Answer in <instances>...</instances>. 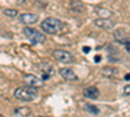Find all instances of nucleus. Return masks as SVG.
<instances>
[{
  "label": "nucleus",
  "mask_w": 130,
  "mask_h": 117,
  "mask_svg": "<svg viewBox=\"0 0 130 117\" xmlns=\"http://www.w3.org/2000/svg\"><path fill=\"white\" fill-rule=\"evenodd\" d=\"M62 27H64L62 22L59 18H55V17H48L42 22V30L51 35L59 34L60 31H62Z\"/></svg>",
  "instance_id": "1"
},
{
  "label": "nucleus",
  "mask_w": 130,
  "mask_h": 117,
  "mask_svg": "<svg viewBox=\"0 0 130 117\" xmlns=\"http://www.w3.org/2000/svg\"><path fill=\"white\" fill-rule=\"evenodd\" d=\"M14 96L22 102H31L38 96V91L35 87H30V86H21L16 89L14 91Z\"/></svg>",
  "instance_id": "2"
},
{
  "label": "nucleus",
  "mask_w": 130,
  "mask_h": 117,
  "mask_svg": "<svg viewBox=\"0 0 130 117\" xmlns=\"http://www.w3.org/2000/svg\"><path fill=\"white\" fill-rule=\"evenodd\" d=\"M24 34L32 44H40V43H44V40H46V37L40 31L35 30L34 27H25Z\"/></svg>",
  "instance_id": "3"
},
{
  "label": "nucleus",
  "mask_w": 130,
  "mask_h": 117,
  "mask_svg": "<svg viewBox=\"0 0 130 117\" xmlns=\"http://www.w3.org/2000/svg\"><path fill=\"white\" fill-rule=\"evenodd\" d=\"M52 56H53V59H56L57 61L65 62V64L73 62V60H74V56L70 54V52L64 51V49H55L52 52Z\"/></svg>",
  "instance_id": "4"
},
{
  "label": "nucleus",
  "mask_w": 130,
  "mask_h": 117,
  "mask_svg": "<svg viewBox=\"0 0 130 117\" xmlns=\"http://www.w3.org/2000/svg\"><path fill=\"white\" fill-rule=\"evenodd\" d=\"M94 25L103 30H112L115 27V22L111 21L109 18H96L94 21Z\"/></svg>",
  "instance_id": "5"
},
{
  "label": "nucleus",
  "mask_w": 130,
  "mask_h": 117,
  "mask_svg": "<svg viewBox=\"0 0 130 117\" xmlns=\"http://www.w3.org/2000/svg\"><path fill=\"white\" fill-rule=\"evenodd\" d=\"M24 81L26 82L27 86H30V87H35V89L40 87L42 85H43V79L38 78L37 76H34V74H25Z\"/></svg>",
  "instance_id": "6"
},
{
  "label": "nucleus",
  "mask_w": 130,
  "mask_h": 117,
  "mask_svg": "<svg viewBox=\"0 0 130 117\" xmlns=\"http://www.w3.org/2000/svg\"><path fill=\"white\" fill-rule=\"evenodd\" d=\"M18 18H20V22L24 25H34L39 21V17L34 13H22Z\"/></svg>",
  "instance_id": "7"
},
{
  "label": "nucleus",
  "mask_w": 130,
  "mask_h": 117,
  "mask_svg": "<svg viewBox=\"0 0 130 117\" xmlns=\"http://www.w3.org/2000/svg\"><path fill=\"white\" fill-rule=\"evenodd\" d=\"M42 72V79H48L51 76H53V66L48 62H43L39 65Z\"/></svg>",
  "instance_id": "8"
},
{
  "label": "nucleus",
  "mask_w": 130,
  "mask_h": 117,
  "mask_svg": "<svg viewBox=\"0 0 130 117\" xmlns=\"http://www.w3.org/2000/svg\"><path fill=\"white\" fill-rule=\"evenodd\" d=\"M60 74L62 76L64 79H68V81H78V76L75 74L72 69L69 68H62L60 69Z\"/></svg>",
  "instance_id": "9"
},
{
  "label": "nucleus",
  "mask_w": 130,
  "mask_h": 117,
  "mask_svg": "<svg viewBox=\"0 0 130 117\" xmlns=\"http://www.w3.org/2000/svg\"><path fill=\"white\" fill-rule=\"evenodd\" d=\"M99 90H98L96 87H87L83 90V96L87 98V99H91V100H95L99 98Z\"/></svg>",
  "instance_id": "10"
},
{
  "label": "nucleus",
  "mask_w": 130,
  "mask_h": 117,
  "mask_svg": "<svg viewBox=\"0 0 130 117\" xmlns=\"http://www.w3.org/2000/svg\"><path fill=\"white\" fill-rule=\"evenodd\" d=\"M14 114L18 116V117H26V116L30 114V109L26 108V107H24V108H16Z\"/></svg>",
  "instance_id": "11"
},
{
  "label": "nucleus",
  "mask_w": 130,
  "mask_h": 117,
  "mask_svg": "<svg viewBox=\"0 0 130 117\" xmlns=\"http://www.w3.org/2000/svg\"><path fill=\"white\" fill-rule=\"evenodd\" d=\"M96 12H98V14H99L100 18H108L109 16H112V12H111V10L103 9V8H98V9H96Z\"/></svg>",
  "instance_id": "12"
},
{
  "label": "nucleus",
  "mask_w": 130,
  "mask_h": 117,
  "mask_svg": "<svg viewBox=\"0 0 130 117\" xmlns=\"http://www.w3.org/2000/svg\"><path fill=\"white\" fill-rule=\"evenodd\" d=\"M116 73H117V70L113 69V68H105L103 70V76L104 77H108V78H112L113 76H116Z\"/></svg>",
  "instance_id": "13"
},
{
  "label": "nucleus",
  "mask_w": 130,
  "mask_h": 117,
  "mask_svg": "<svg viewBox=\"0 0 130 117\" xmlns=\"http://www.w3.org/2000/svg\"><path fill=\"white\" fill-rule=\"evenodd\" d=\"M83 107H85V109H87L90 113H94V114L99 113V109H98V107H95V105H92V104H90V103L83 104Z\"/></svg>",
  "instance_id": "14"
},
{
  "label": "nucleus",
  "mask_w": 130,
  "mask_h": 117,
  "mask_svg": "<svg viewBox=\"0 0 130 117\" xmlns=\"http://www.w3.org/2000/svg\"><path fill=\"white\" fill-rule=\"evenodd\" d=\"M4 14L8 17H17L18 12L16 9H4Z\"/></svg>",
  "instance_id": "15"
},
{
  "label": "nucleus",
  "mask_w": 130,
  "mask_h": 117,
  "mask_svg": "<svg viewBox=\"0 0 130 117\" xmlns=\"http://www.w3.org/2000/svg\"><path fill=\"white\" fill-rule=\"evenodd\" d=\"M124 95H125V96H129V95H130V85L125 86V89H124Z\"/></svg>",
  "instance_id": "16"
},
{
  "label": "nucleus",
  "mask_w": 130,
  "mask_h": 117,
  "mask_svg": "<svg viewBox=\"0 0 130 117\" xmlns=\"http://www.w3.org/2000/svg\"><path fill=\"white\" fill-rule=\"evenodd\" d=\"M124 44H125V49H126V51L129 52V54H130V42H125Z\"/></svg>",
  "instance_id": "17"
},
{
  "label": "nucleus",
  "mask_w": 130,
  "mask_h": 117,
  "mask_svg": "<svg viewBox=\"0 0 130 117\" xmlns=\"http://www.w3.org/2000/svg\"><path fill=\"white\" fill-rule=\"evenodd\" d=\"M17 3H18V4H27L29 0H17Z\"/></svg>",
  "instance_id": "18"
},
{
  "label": "nucleus",
  "mask_w": 130,
  "mask_h": 117,
  "mask_svg": "<svg viewBox=\"0 0 130 117\" xmlns=\"http://www.w3.org/2000/svg\"><path fill=\"white\" fill-rule=\"evenodd\" d=\"M125 78H126V81H129V79H130V74H126V77H125Z\"/></svg>",
  "instance_id": "19"
},
{
  "label": "nucleus",
  "mask_w": 130,
  "mask_h": 117,
  "mask_svg": "<svg viewBox=\"0 0 130 117\" xmlns=\"http://www.w3.org/2000/svg\"><path fill=\"white\" fill-rule=\"evenodd\" d=\"M38 117H48V116H38Z\"/></svg>",
  "instance_id": "20"
},
{
  "label": "nucleus",
  "mask_w": 130,
  "mask_h": 117,
  "mask_svg": "<svg viewBox=\"0 0 130 117\" xmlns=\"http://www.w3.org/2000/svg\"><path fill=\"white\" fill-rule=\"evenodd\" d=\"M0 117H3V116H2V114H0Z\"/></svg>",
  "instance_id": "21"
}]
</instances>
